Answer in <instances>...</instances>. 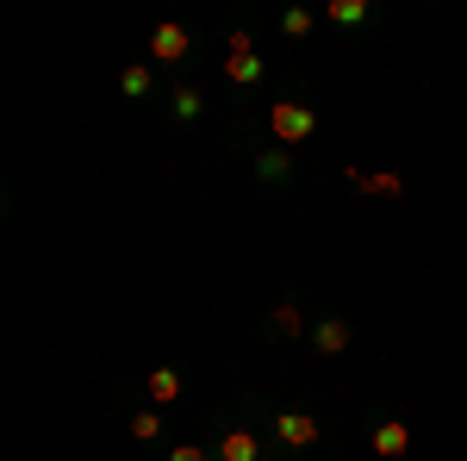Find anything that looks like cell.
I'll use <instances>...</instances> for the list:
<instances>
[{
	"label": "cell",
	"mask_w": 467,
	"mask_h": 461,
	"mask_svg": "<svg viewBox=\"0 0 467 461\" xmlns=\"http://www.w3.org/2000/svg\"><path fill=\"white\" fill-rule=\"evenodd\" d=\"M312 350H318V355H343V350H349V324H343V319L312 324Z\"/></svg>",
	"instance_id": "obj_7"
},
{
	"label": "cell",
	"mask_w": 467,
	"mask_h": 461,
	"mask_svg": "<svg viewBox=\"0 0 467 461\" xmlns=\"http://www.w3.org/2000/svg\"><path fill=\"white\" fill-rule=\"evenodd\" d=\"M131 436H138V443H156V436H162V418H156V412H138V418H131Z\"/></svg>",
	"instance_id": "obj_14"
},
{
	"label": "cell",
	"mask_w": 467,
	"mask_h": 461,
	"mask_svg": "<svg viewBox=\"0 0 467 461\" xmlns=\"http://www.w3.org/2000/svg\"><path fill=\"white\" fill-rule=\"evenodd\" d=\"M374 456H387V461L411 456V430H405V418H380V424H374Z\"/></svg>",
	"instance_id": "obj_5"
},
{
	"label": "cell",
	"mask_w": 467,
	"mask_h": 461,
	"mask_svg": "<svg viewBox=\"0 0 467 461\" xmlns=\"http://www.w3.org/2000/svg\"><path fill=\"white\" fill-rule=\"evenodd\" d=\"M281 32H287V37H306V32H312V13H306V6H287V13H281Z\"/></svg>",
	"instance_id": "obj_13"
},
{
	"label": "cell",
	"mask_w": 467,
	"mask_h": 461,
	"mask_svg": "<svg viewBox=\"0 0 467 461\" xmlns=\"http://www.w3.org/2000/svg\"><path fill=\"white\" fill-rule=\"evenodd\" d=\"M275 330H287V337H299V330H306V319H299V306H293V299H281V306H275Z\"/></svg>",
	"instance_id": "obj_12"
},
{
	"label": "cell",
	"mask_w": 467,
	"mask_h": 461,
	"mask_svg": "<svg viewBox=\"0 0 467 461\" xmlns=\"http://www.w3.org/2000/svg\"><path fill=\"white\" fill-rule=\"evenodd\" d=\"M144 399H150V412H162V405H175V399H181V374H175V368H150V381H144Z\"/></svg>",
	"instance_id": "obj_6"
},
{
	"label": "cell",
	"mask_w": 467,
	"mask_h": 461,
	"mask_svg": "<svg viewBox=\"0 0 467 461\" xmlns=\"http://www.w3.org/2000/svg\"><path fill=\"white\" fill-rule=\"evenodd\" d=\"M268 131L281 138V150H293V143H306L318 131V112L306 107V100H275L268 107Z\"/></svg>",
	"instance_id": "obj_1"
},
{
	"label": "cell",
	"mask_w": 467,
	"mask_h": 461,
	"mask_svg": "<svg viewBox=\"0 0 467 461\" xmlns=\"http://www.w3.org/2000/svg\"><path fill=\"white\" fill-rule=\"evenodd\" d=\"M213 456H218V461H262V443H255L250 430H231V436L218 443Z\"/></svg>",
	"instance_id": "obj_8"
},
{
	"label": "cell",
	"mask_w": 467,
	"mask_h": 461,
	"mask_svg": "<svg viewBox=\"0 0 467 461\" xmlns=\"http://www.w3.org/2000/svg\"><path fill=\"white\" fill-rule=\"evenodd\" d=\"M255 169H262V181H287L293 175V156H287V150H268Z\"/></svg>",
	"instance_id": "obj_11"
},
{
	"label": "cell",
	"mask_w": 467,
	"mask_h": 461,
	"mask_svg": "<svg viewBox=\"0 0 467 461\" xmlns=\"http://www.w3.org/2000/svg\"><path fill=\"white\" fill-rule=\"evenodd\" d=\"M224 75H231L237 88H255V81H262V57H255L250 32H237V37H231V57H224Z\"/></svg>",
	"instance_id": "obj_2"
},
{
	"label": "cell",
	"mask_w": 467,
	"mask_h": 461,
	"mask_svg": "<svg viewBox=\"0 0 467 461\" xmlns=\"http://www.w3.org/2000/svg\"><path fill=\"white\" fill-rule=\"evenodd\" d=\"M187 50H193V37H187V26H175V19H162V26L150 32V57H156V63H181Z\"/></svg>",
	"instance_id": "obj_3"
},
{
	"label": "cell",
	"mask_w": 467,
	"mask_h": 461,
	"mask_svg": "<svg viewBox=\"0 0 467 461\" xmlns=\"http://www.w3.org/2000/svg\"><path fill=\"white\" fill-rule=\"evenodd\" d=\"M324 19H330V26H361V19H368V6H361V0H330V6H324Z\"/></svg>",
	"instance_id": "obj_10"
},
{
	"label": "cell",
	"mask_w": 467,
	"mask_h": 461,
	"mask_svg": "<svg viewBox=\"0 0 467 461\" xmlns=\"http://www.w3.org/2000/svg\"><path fill=\"white\" fill-rule=\"evenodd\" d=\"M275 436H281L287 449H312V443H318V418H312V412H281V418H275Z\"/></svg>",
	"instance_id": "obj_4"
},
{
	"label": "cell",
	"mask_w": 467,
	"mask_h": 461,
	"mask_svg": "<svg viewBox=\"0 0 467 461\" xmlns=\"http://www.w3.org/2000/svg\"><path fill=\"white\" fill-rule=\"evenodd\" d=\"M150 88H156V81H150V69H144V63H131V69H119V94H125V100H144Z\"/></svg>",
	"instance_id": "obj_9"
},
{
	"label": "cell",
	"mask_w": 467,
	"mask_h": 461,
	"mask_svg": "<svg viewBox=\"0 0 467 461\" xmlns=\"http://www.w3.org/2000/svg\"><path fill=\"white\" fill-rule=\"evenodd\" d=\"M175 119H200V94H193V88H181V94H175Z\"/></svg>",
	"instance_id": "obj_15"
},
{
	"label": "cell",
	"mask_w": 467,
	"mask_h": 461,
	"mask_svg": "<svg viewBox=\"0 0 467 461\" xmlns=\"http://www.w3.org/2000/svg\"><path fill=\"white\" fill-rule=\"evenodd\" d=\"M169 461H213V449H200V443H181V449H169Z\"/></svg>",
	"instance_id": "obj_16"
}]
</instances>
